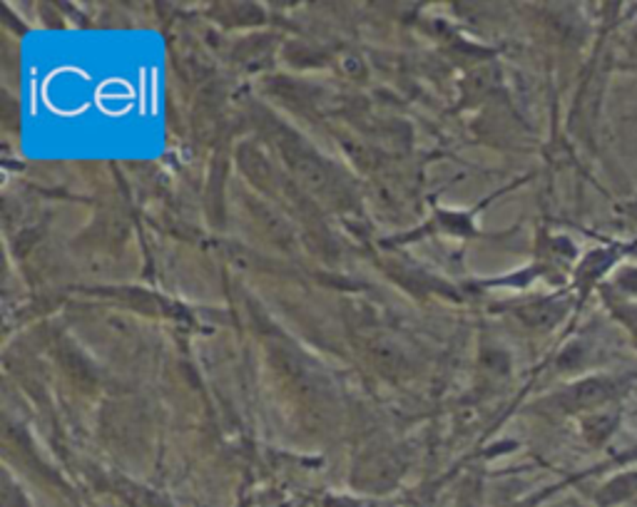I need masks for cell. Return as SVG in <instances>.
Listing matches in <instances>:
<instances>
[{
  "label": "cell",
  "instance_id": "obj_2",
  "mask_svg": "<svg viewBox=\"0 0 637 507\" xmlns=\"http://www.w3.org/2000/svg\"><path fill=\"white\" fill-rule=\"evenodd\" d=\"M615 428V413H595L593 418L585 420V435L593 443H603Z\"/></svg>",
  "mask_w": 637,
  "mask_h": 507
},
{
  "label": "cell",
  "instance_id": "obj_3",
  "mask_svg": "<svg viewBox=\"0 0 637 507\" xmlns=\"http://www.w3.org/2000/svg\"><path fill=\"white\" fill-rule=\"evenodd\" d=\"M617 316L625 321V326L630 329V333H633V339H635V343H637V309H633V306L623 304V306H617Z\"/></svg>",
  "mask_w": 637,
  "mask_h": 507
},
{
  "label": "cell",
  "instance_id": "obj_1",
  "mask_svg": "<svg viewBox=\"0 0 637 507\" xmlns=\"http://www.w3.org/2000/svg\"><path fill=\"white\" fill-rule=\"evenodd\" d=\"M615 383L610 378H588L571 391V403L575 408H593L598 403H607Z\"/></svg>",
  "mask_w": 637,
  "mask_h": 507
}]
</instances>
